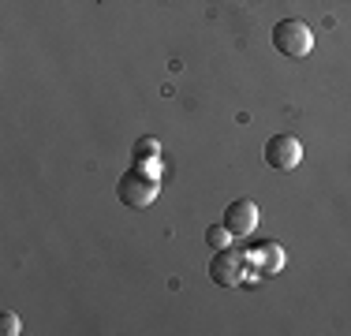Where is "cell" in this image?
<instances>
[{"label": "cell", "mask_w": 351, "mask_h": 336, "mask_svg": "<svg viewBox=\"0 0 351 336\" xmlns=\"http://www.w3.org/2000/svg\"><path fill=\"white\" fill-rule=\"evenodd\" d=\"M273 49H277L280 56H288V60H303L314 49V34L303 19H280L277 27H273Z\"/></svg>", "instance_id": "obj_1"}, {"label": "cell", "mask_w": 351, "mask_h": 336, "mask_svg": "<svg viewBox=\"0 0 351 336\" xmlns=\"http://www.w3.org/2000/svg\"><path fill=\"white\" fill-rule=\"evenodd\" d=\"M299 161H303V142L295 134H273L265 142V165L277 168V172H291Z\"/></svg>", "instance_id": "obj_4"}, {"label": "cell", "mask_w": 351, "mask_h": 336, "mask_svg": "<svg viewBox=\"0 0 351 336\" xmlns=\"http://www.w3.org/2000/svg\"><path fill=\"white\" fill-rule=\"evenodd\" d=\"M157 149H161V142L157 139H138L135 142V161H157Z\"/></svg>", "instance_id": "obj_7"}, {"label": "cell", "mask_w": 351, "mask_h": 336, "mask_svg": "<svg viewBox=\"0 0 351 336\" xmlns=\"http://www.w3.org/2000/svg\"><path fill=\"white\" fill-rule=\"evenodd\" d=\"M258 213H262V209H258L250 198H236L228 209H224L221 224L232 232V239H247V235H254V228H258Z\"/></svg>", "instance_id": "obj_5"}, {"label": "cell", "mask_w": 351, "mask_h": 336, "mask_svg": "<svg viewBox=\"0 0 351 336\" xmlns=\"http://www.w3.org/2000/svg\"><path fill=\"white\" fill-rule=\"evenodd\" d=\"M157 191H161L157 176L154 172H142V165L131 168V172H123L120 183H116V198H120L128 209H146L149 202L157 198Z\"/></svg>", "instance_id": "obj_2"}, {"label": "cell", "mask_w": 351, "mask_h": 336, "mask_svg": "<svg viewBox=\"0 0 351 336\" xmlns=\"http://www.w3.org/2000/svg\"><path fill=\"white\" fill-rule=\"evenodd\" d=\"M247 276V254L243 250H232V247H221L210 262V280L221 284V288H236L239 280Z\"/></svg>", "instance_id": "obj_3"}, {"label": "cell", "mask_w": 351, "mask_h": 336, "mask_svg": "<svg viewBox=\"0 0 351 336\" xmlns=\"http://www.w3.org/2000/svg\"><path fill=\"white\" fill-rule=\"evenodd\" d=\"M228 239H232V232L224 228V224H210V228H206V243H210V247H228Z\"/></svg>", "instance_id": "obj_8"}, {"label": "cell", "mask_w": 351, "mask_h": 336, "mask_svg": "<svg viewBox=\"0 0 351 336\" xmlns=\"http://www.w3.org/2000/svg\"><path fill=\"white\" fill-rule=\"evenodd\" d=\"M0 333H4V336H15V333H19V317H15L12 310H4V314H0Z\"/></svg>", "instance_id": "obj_9"}, {"label": "cell", "mask_w": 351, "mask_h": 336, "mask_svg": "<svg viewBox=\"0 0 351 336\" xmlns=\"http://www.w3.org/2000/svg\"><path fill=\"white\" fill-rule=\"evenodd\" d=\"M250 258L258 262V269H262L265 276H277L284 269V247L280 243H269V239L254 243V247H250Z\"/></svg>", "instance_id": "obj_6"}]
</instances>
